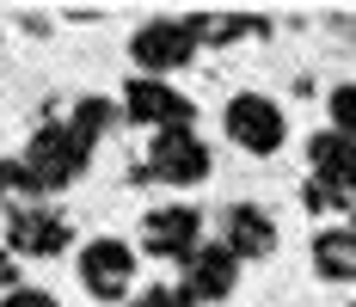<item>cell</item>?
I'll use <instances>...</instances> for the list:
<instances>
[{"instance_id": "6da1fadb", "label": "cell", "mask_w": 356, "mask_h": 307, "mask_svg": "<svg viewBox=\"0 0 356 307\" xmlns=\"http://www.w3.org/2000/svg\"><path fill=\"white\" fill-rule=\"evenodd\" d=\"M86 154L92 148H80L68 123H43L31 136V148H25V172H31L37 191H62V184H74L86 172Z\"/></svg>"}, {"instance_id": "7a4b0ae2", "label": "cell", "mask_w": 356, "mask_h": 307, "mask_svg": "<svg viewBox=\"0 0 356 307\" xmlns=\"http://www.w3.org/2000/svg\"><path fill=\"white\" fill-rule=\"evenodd\" d=\"M221 123H227L234 148H246V154H277L283 136H289V117L277 111V99H264V93H240V99H227Z\"/></svg>"}, {"instance_id": "3957f363", "label": "cell", "mask_w": 356, "mask_h": 307, "mask_svg": "<svg viewBox=\"0 0 356 307\" xmlns=\"http://www.w3.org/2000/svg\"><path fill=\"white\" fill-rule=\"evenodd\" d=\"M191 56H197V31H191V19H154V25H142V31L129 37V62L147 68V80L184 68Z\"/></svg>"}, {"instance_id": "277c9868", "label": "cell", "mask_w": 356, "mask_h": 307, "mask_svg": "<svg viewBox=\"0 0 356 307\" xmlns=\"http://www.w3.org/2000/svg\"><path fill=\"white\" fill-rule=\"evenodd\" d=\"M142 178H160V184H203V178H209V148L191 136V129H166V136H154V148H147Z\"/></svg>"}, {"instance_id": "5b68a950", "label": "cell", "mask_w": 356, "mask_h": 307, "mask_svg": "<svg viewBox=\"0 0 356 307\" xmlns=\"http://www.w3.org/2000/svg\"><path fill=\"white\" fill-rule=\"evenodd\" d=\"M80 283H86L99 301L129 295V283H136V252H129L123 239H92V246H80Z\"/></svg>"}, {"instance_id": "8992f818", "label": "cell", "mask_w": 356, "mask_h": 307, "mask_svg": "<svg viewBox=\"0 0 356 307\" xmlns=\"http://www.w3.org/2000/svg\"><path fill=\"white\" fill-rule=\"evenodd\" d=\"M123 111H129V123H154L160 136H166V129H191V117H197V104L178 99L166 80H129Z\"/></svg>"}, {"instance_id": "52a82bcc", "label": "cell", "mask_w": 356, "mask_h": 307, "mask_svg": "<svg viewBox=\"0 0 356 307\" xmlns=\"http://www.w3.org/2000/svg\"><path fill=\"white\" fill-rule=\"evenodd\" d=\"M142 246L154 252V258H191V252L203 246V215L184 209V203L154 209V215L142 221Z\"/></svg>"}, {"instance_id": "ba28073f", "label": "cell", "mask_w": 356, "mask_h": 307, "mask_svg": "<svg viewBox=\"0 0 356 307\" xmlns=\"http://www.w3.org/2000/svg\"><path fill=\"white\" fill-rule=\"evenodd\" d=\"M234 283H240V258L227 246H197L184 258V295L191 301H227Z\"/></svg>"}, {"instance_id": "9c48e42d", "label": "cell", "mask_w": 356, "mask_h": 307, "mask_svg": "<svg viewBox=\"0 0 356 307\" xmlns=\"http://www.w3.org/2000/svg\"><path fill=\"white\" fill-rule=\"evenodd\" d=\"M6 246L25 258H56L68 246V221L56 209H13L6 215Z\"/></svg>"}, {"instance_id": "30bf717a", "label": "cell", "mask_w": 356, "mask_h": 307, "mask_svg": "<svg viewBox=\"0 0 356 307\" xmlns=\"http://www.w3.org/2000/svg\"><path fill=\"white\" fill-rule=\"evenodd\" d=\"M221 246H227L234 258H270V252H277V221L258 203H234L221 215Z\"/></svg>"}, {"instance_id": "8fae6325", "label": "cell", "mask_w": 356, "mask_h": 307, "mask_svg": "<svg viewBox=\"0 0 356 307\" xmlns=\"http://www.w3.org/2000/svg\"><path fill=\"white\" fill-rule=\"evenodd\" d=\"M307 160H314V178L356 191V141H350V136H338V129H320V136L307 141Z\"/></svg>"}, {"instance_id": "7c38bea8", "label": "cell", "mask_w": 356, "mask_h": 307, "mask_svg": "<svg viewBox=\"0 0 356 307\" xmlns=\"http://www.w3.org/2000/svg\"><path fill=\"white\" fill-rule=\"evenodd\" d=\"M314 271L332 283H356V228H325L314 239Z\"/></svg>"}, {"instance_id": "4fadbf2b", "label": "cell", "mask_w": 356, "mask_h": 307, "mask_svg": "<svg viewBox=\"0 0 356 307\" xmlns=\"http://www.w3.org/2000/svg\"><path fill=\"white\" fill-rule=\"evenodd\" d=\"M191 31H197V43H234V37H264L270 25L264 19H221V13H203V19H191Z\"/></svg>"}, {"instance_id": "5bb4252c", "label": "cell", "mask_w": 356, "mask_h": 307, "mask_svg": "<svg viewBox=\"0 0 356 307\" xmlns=\"http://www.w3.org/2000/svg\"><path fill=\"white\" fill-rule=\"evenodd\" d=\"M111 117H117V111H111V99H80V104H74V117H68V129H74V141H80V148H92V141L111 129Z\"/></svg>"}, {"instance_id": "9a60e30c", "label": "cell", "mask_w": 356, "mask_h": 307, "mask_svg": "<svg viewBox=\"0 0 356 307\" xmlns=\"http://www.w3.org/2000/svg\"><path fill=\"white\" fill-rule=\"evenodd\" d=\"M307 209H344V215H356V191H344V184H325V178H307Z\"/></svg>"}, {"instance_id": "2e32d148", "label": "cell", "mask_w": 356, "mask_h": 307, "mask_svg": "<svg viewBox=\"0 0 356 307\" xmlns=\"http://www.w3.org/2000/svg\"><path fill=\"white\" fill-rule=\"evenodd\" d=\"M332 123H338V136H350V141H356V80L332 86Z\"/></svg>"}, {"instance_id": "e0dca14e", "label": "cell", "mask_w": 356, "mask_h": 307, "mask_svg": "<svg viewBox=\"0 0 356 307\" xmlns=\"http://www.w3.org/2000/svg\"><path fill=\"white\" fill-rule=\"evenodd\" d=\"M0 191H13V197H31V172H25V160H0Z\"/></svg>"}, {"instance_id": "ac0fdd59", "label": "cell", "mask_w": 356, "mask_h": 307, "mask_svg": "<svg viewBox=\"0 0 356 307\" xmlns=\"http://www.w3.org/2000/svg\"><path fill=\"white\" fill-rule=\"evenodd\" d=\"M129 307H197L184 289H147V295H136Z\"/></svg>"}, {"instance_id": "d6986e66", "label": "cell", "mask_w": 356, "mask_h": 307, "mask_svg": "<svg viewBox=\"0 0 356 307\" xmlns=\"http://www.w3.org/2000/svg\"><path fill=\"white\" fill-rule=\"evenodd\" d=\"M0 307H56V295H49V289H13Z\"/></svg>"}, {"instance_id": "ffe728a7", "label": "cell", "mask_w": 356, "mask_h": 307, "mask_svg": "<svg viewBox=\"0 0 356 307\" xmlns=\"http://www.w3.org/2000/svg\"><path fill=\"white\" fill-rule=\"evenodd\" d=\"M13 289H19V258L0 252V295H13Z\"/></svg>"}, {"instance_id": "44dd1931", "label": "cell", "mask_w": 356, "mask_h": 307, "mask_svg": "<svg viewBox=\"0 0 356 307\" xmlns=\"http://www.w3.org/2000/svg\"><path fill=\"white\" fill-rule=\"evenodd\" d=\"M350 307H356V301H350Z\"/></svg>"}]
</instances>
